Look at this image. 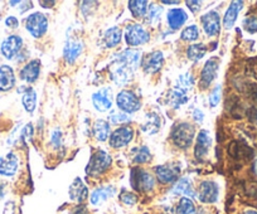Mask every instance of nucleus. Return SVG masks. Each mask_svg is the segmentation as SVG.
I'll return each mask as SVG.
<instances>
[{
    "instance_id": "2",
    "label": "nucleus",
    "mask_w": 257,
    "mask_h": 214,
    "mask_svg": "<svg viewBox=\"0 0 257 214\" xmlns=\"http://www.w3.org/2000/svg\"><path fill=\"white\" fill-rule=\"evenodd\" d=\"M111 163H112V159H111L110 154H107L106 151H102V150H98V151H96L91 156L90 161H88L87 166H86V174L90 176H93V178L101 175L106 170H108V168L111 166Z\"/></svg>"
},
{
    "instance_id": "13",
    "label": "nucleus",
    "mask_w": 257,
    "mask_h": 214,
    "mask_svg": "<svg viewBox=\"0 0 257 214\" xmlns=\"http://www.w3.org/2000/svg\"><path fill=\"white\" fill-rule=\"evenodd\" d=\"M201 21L204 32L208 37L217 36L221 31V19H219V14L217 12H208L202 17Z\"/></svg>"
},
{
    "instance_id": "27",
    "label": "nucleus",
    "mask_w": 257,
    "mask_h": 214,
    "mask_svg": "<svg viewBox=\"0 0 257 214\" xmlns=\"http://www.w3.org/2000/svg\"><path fill=\"white\" fill-rule=\"evenodd\" d=\"M173 193L177 194V195H185L187 198H194L196 196V193L192 188V181L187 178L179 179V181L173 188Z\"/></svg>"
},
{
    "instance_id": "6",
    "label": "nucleus",
    "mask_w": 257,
    "mask_h": 214,
    "mask_svg": "<svg viewBox=\"0 0 257 214\" xmlns=\"http://www.w3.org/2000/svg\"><path fill=\"white\" fill-rule=\"evenodd\" d=\"M132 185L135 190H139V191H147L153 190L155 185V180L149 173L147 171L142 170V169H134L132 171Z\"/></svg>"
},
{
    "instance_id": "48",
    "label": "nucleus",
    "mask_w": 257,
    "mask_h": 214,
    "mask_svg": "<svg viewBox=\"0 0 257 214\" xmlns=\"http://www.w3.org/2000/svg\"><path fill=\"white\" fill-rule=\"evenodd\" d=\"M193 117H194V120H196L197 122H199V124H202V122H203V112L199 111V110H196V111H194Z\"/></svg>"
},
{
    "instance_id": "16",
    "label": "nucleus",
    "mask_w": 257,
    "mask_h": 214,
    "mask_svg": "<svg viewBox=\"0 0 257 214\" xmlns=\"http://www.w3.org/2000/svg\"><path fill=\"white\" fill-rule=\"evenodd\" d=\"M19 160L14 152H9L4 157H0V175L13 176L18 171Z\"/></svg>"
},
{
    "instance_id": "47",
    "label": "nucleus",
    "mask_w": 257,
    "mask_h": 214,
    "mask_svg": "<svg viewBox=\"0 0 257 214\" xmlns=\"http://www.w3.org/2000/svg\"><path fill=\"white\" fill-rule=\"evenodd\" d=\"M70 214H88V210L85 205H78Z\"/></svg>"
},
{
    "instance_id": "35",
    "label": "nucleus",
    "mask_w": 257,
    "mask_h": 214,
    "mask_svg": "<svg viewBox=\"0 0 257 214\" xmlns=\"http://www.w3.org/2000/svg\"><path fill=\"white\" fill-rule=\"evenodd\" d=\"M163 8L158 6H152L150 8H148L147 13V23L148 24H157L160 21V17H162Z\"/></svg>"
},
{
    "instance_id": "22",
    "label": "nucleus",
    "mask_w": 257,
    "mask_h": 214,
    "mask_svg": "<svg viewBox=\"0 0 257 214\" xmlns=\"http://www.w3.org/2000/svg\"><path fill=\"white\" fill-rule=\"evenodd\" d=\"M70 196L72 200L83 203L88 198V189L80 178H76L70 186Z\"/></svg>"
},
{
    "instance_id": "41",
    "label": "nucleus",
    "mask_w": 257,
    "mask_h": 214,
    "mask_svg": "<svg viewBox=\"0 0 257 214\" xmlns=\"http://www.w3.org/2000/svg\"><path fill=\"white\" fill-rule=\"evenodd\" d=\"M243 27L248 33H256L257 32V18L256 17H247L243 21Z\"/></svg>"
},
{
    "instance_id": "45",
    "label": "nucleus",
    "mask_w": 257,
    "mask_h": 214,
    "mask_svg": "<svg viewBox=\"0 0 257 214\" xmlns=\"http://www.w3.org/2000/svg\"><path fill=\"white\" fill-rule=\"evenodd\" d=\"M32 135H33V125H26V127L23 129V132H22V137H24V139H31Z\"/></svg>"
},
{
    "instance_id": "37",
    "label": "nucleus",
    "mask_w": 257,
    "mask_h": 214,
    "mask_svg": "<svg viewBox=\"0 0 257 214\" xmlns=\"http://www.w3.org/2000/svg\"><path fill=\"white\" fill-rule=\"evenodd\" d=\"M110 121L112 122V124H126V122H130V117H128L127 114H125V112H118V111H115V112H111L110 115Z\"/></svg>"
},
{
    "instance_id": "51",
    "label": "nucleus",
    "mask_w": 257,
    "mask_h": 214,
    "mask_svg": "<svg viewBox=\"0 0 257 214\" xmlns=\"http://www.w3.org/2000/svg\"><path fill=\"white\" fill-rule=\"evenodd\" d=\"M39 4L43 6V8H52L56 4V2H39Z\"/></svg>"
},
{
    "instance_id": "7",
    "label": "nucleus",
    "mask_w": 257,
    "mask_h": 214,
    "mask_svg": "<svg viewBox=\"0 0 257 214\" xmlns=\"http://www.w3.org/2000/svg\"><path fill=\"white\" fill-rule=\"evenodd\" d=\"M140 60H142V55H140L139 51H137V49H125V51H122L116 56L113 63L123 66V67L128 68V70H132L134 72L139 67Z\"/></svg>"
},
{
    "instance_id": "25",
    "label": "nucleus",
    "mask_w": 257,
    "mask_h": 214,
    "mask_svg": "<svg viewBox=\"0 0 257 214\" xmlns=\"http://www.w3.org/2000/svg\"><path fill=\"white\" fill-rule=\"evenodd\" d=\"M188 16L183 9H172V11L168 12L167 21L168 24L172 29H179L180 27H183V24L187 22Z\"/></svg>"
},
{
    "instance_id": "54",
    "label": "nucleus",
    "mask_w": 257,
    "mask_h": 214,
    "mask_svg": "<svg viewBox=\"0 0 257 214\" xmlns=\"http://www.w3.org/2000/svg\"><path fill=\"white\" fill-rule=\"evenodd\" d=\"M244 214H257V211H254V210H247Z\"/></svg>"
},
{
    "instance_id": "17",
    "label": "nucleus",
    "mask_w": 257,
    "mask_h": 214,
    "mask_svg": "<svg viewBox=\"0 0 257 214\" xmlns=\"http://www.w3.org/2000/svg\"><path fill=\"white\" fill-rule=\"evenodd\" d=\"M211 135L207 130H202L199 131L198 137H197V144L194 147V156L198 160H202L208 155L209 147H211Z\"/></svg>"
},
{
    "instance_id": "50",
    "label": "nucleus",
    "mask_w": 257,
    "mask_h": 214,
    "mask_svg": "<svg viewBox=\"0 0 257 214\" xmlns=\"http://www.w3.org/2000/svg\"><path fill=\"white\" fill-rule=\"evenodd\" d=\"M248 72L249 75L252 76V77H254L257 80V62L253 63V65H251L248 67Z\"/></svg>"
},
{
    "instance_id": "10",
    "label": "nucleus",
    "mask_w": 257,
    "mask_h": 214,
    "mask_svg": "<svg viewBox=\"0 0 257 214\" xmlns=\"http://www.w3.org/2000/svg\"><path fill=\"white\" fill-rule=\"evenodd\" d=\"M134 137V130L132 127H118L110 135V145L113 149L126 146Z\"/></svg>"
},
{
    "instance_id": "36",
    "label": "nucleus",
    "mask_w": 257,
    "mask_h": 214,
    "mask_svg": "<svg viewBox=\"0 0 257 214\" xmlns=\"http://www.w3.org/2000/svg\"><path fill=\"white\" fill-rule=\"evenodd\" d=\"M180 37H182L183 41H185V42H194V41H197V39L199 38V29H198V27H197V26L187 27V28H185L184 31L182 32Z\"/></svg>"
},
{
    "instance_id": "44",
    "label": "nucleus",
    "mask_w": 257,
    "mask_h": 214,
    "mask_svg": "<svg viewBox=\"0 0 257 214\" xmlns=\"http://www.w3.org/2000/svg\"><path fill=\"white\" fill-rule=\"evenodd\" d=\"M201 2H187V7L189 8L190 12H193V13H197V12L201 11Z\"/></svg>"
},
{
    "instance_id": "12",
    "label": "nucleus",
    "mask_w": 257,
    "mask_h": 214,
    "mask_svg": "<svg viewBox=\"0 0 257 214\" xmlns=\"http://www.w3.org/2000/svg\"><path fill=\"white\" fill-rule=\"evenodd\" d=\"M23 47V39L19 36H9L8 38H6L2 43V53L6 58L8 60H12V58L16 57L19 53V51Z\"/></svg>"
},
{
    "instance_id": "23",
    "label": "nucleus",
    "mask_w": 257,
    "mask_h": 214,
    "mask_svg": "<svg viewBox=\"0 0 257 214\" xmlns=\"http://www.w3.org/2000/svg\"><path fill=\"white\" fill-rule=\"evenodd\" d=\"M242 6H243V2H232L229 8L227 9L226 14H224L223 19V26L226 29H231L233 27V24L236 23L237 16L241 12Z\"/></svg>"
},
{
    "instance_id": "14",
    "label": "nucleus",
    "mask_w": 257,
    "mask_h": 214,
    "mask_svg": "<svg viewBox=\"0 0 257 214\" xmlns=\"http://www.w3.org/2000/svg\"><path fill=\"white\" fill-rule=\"evenodd\" d=\"M163 63H164V56H163L162 52L154 51L143 60V68H144L145 73L153 75L163 67Z\"/></svg>"
},
{
    "instance_id": "40",
    "label": "nucleus",
    "mask_w": 257,
    "mask_h": 214,
    "mask_svg": "<svg viewBox=\"0 0 257 214\" xmlns=\"http://www.w3.org/2000/svg\"><path fill=\"white\" fill-rule=\"evenodd\" d=\"M120 199L123 204H126V205H134L138 201V196L135 195L134 193H130V191L126 190H123L122 193H121Z\"/></svg>"
},
{
    "instance_id": "18",
    "label": "nucleus",
    "mask_w": 257,
    "mask_h": 214,
    "mask_svg": "<svg viewBox=\"0 0 257 214\" xmlns=\"http://www.w3.org/2000/svg\"><path fill=\"white\" fill-rule=\"evenodd\" d=\"M83 46L80 41H76V39H67L66 42V46L63 49V56L64 60L67 63H73L82 53Z\"/></svg>"
},
{
    "instance_id": "11",
    "label": "nucleus",
    "mask_w": 257,
    "mask_h": 214,
    "mask_svg": "<svg viewBox=\"0 0 257 214\" xmlns=\"http://www.w3.org/2000/svg\"><path fill=\"white\" fill-rule=\"evenodd\" d=\"M92 102L97 111H108L112 106V91L108 87L101 88L92 95Z\"/></svg>"
},
{
    "instance_id": "5",
    "label": "nucleus",
    "mask_w": 257,
    "mask_h": 214,
    "mask_svg": "<svg viewBox=\"0 0 257 214\" xmlns=\"http://www.w3.org/2000/svg\"><path fill=\"white\" fill-rule=\"evenodd\" d=\"M150 39L149 32L140 24H133L126 28L125 41L128 46L137 47L148 43Z\"/></svg>"
},
{
    "instance_id": "42",
    "label": "nucleus",
    "mask_w": 257,
    "mask_h": 214,
    "mask_svg": "<svg viewBox=\"0 0 257 214\" xmlns=\"http://www.w3.org/2000/svg\"><path fill=\"white\" fill-rule=\"evenodd\" d=\"M179 86H178V88H180V90H188V88H192L193 83H194V81H193L192 76L190 75H185V76H182V77L179 78Z\"/></svg>"
},
{
    "instance_id": "46",
    "label": "nucleus",
    "mask_w": 257,
    "mask_h": 214,
    "mask_svg": "<svg viewBox=\"0 0 257 214\" xmlns=\"http://www.w3.org/2000/svg\"><path fill=\"white\" fill-rule=\"evenodd\" d=\"M247 116H248L249 121L257 124V109H249L248 111H247Z\"/></svg>"
},
{
    "instance_id": "31",
    "label": "nucleus",
    "mask_w": 257,
    "mask_h": 214,
    "mask_svg": "<svg viewBox=\"0 0 257 214\" xmlns=\"http://www.w3.org/2000/svg\"><path fill=\"white\" fill-rule=\"evenodd\" d=\"M22 102H23L24 109L27 112H33L36 110L37 106V92L33 88H27L26 92L23 93L22 97Z\"/></svg>"
},
{
    "instance_id": "39",
    "label": "nucleus",
    "mask_w": 257,
    "mask_h": 214,
    "mask_svg": "<svg viewBox=\"0 0 257 214\" xmlns=\"http://www.w3.org/2000/svg\"><path fill=\"white\" fill-rule=\"evenodd\" d=\"M221 93L222 87L221 86H216L214 90L211 92V95H209V105H211V107H216L218 105L219 101H221Z\"/></svg>"
},
{
    "instance_id": "4",
    "label": "nucleus",
    "mask_w": 257,
    "mask_h": 214,
    "mask_svg": "<svg viewBox=\"0 0 257 214\" xmlns=\"http://www.w3.org/2000/svg\"><path fill=\"white\" fill-rule=\"evenodd\" d=\"M26 28L34 38H41L48 29V19L42 13H33L27 18Z\"/></svg>"
},
{
    "instance_id": "9",
    "label": "nucleus",
    "mask_w": 257,
    "mask_h": 214,
    "mask_svg": "<svg viewBox=\"0 0 257 214\" xmlns=\"http://www.w3.org/2000/svg\"><path fill=\"white\" fill-rule=\"evenodd\" d=\"M218 67H219V61L218 58L213 57L209 61H207L206 65H204L203 70H202L201 73V87L203 90L209 87L212 82L216 80L217 73H218Z\"/></svg>"
},
{
    "instance_id": "52",
    "label": "nucleus",
    "mask_w": 257,
    "mask_h": 214,
    "mask_svg": "<svg viewBox=\"0 0 257 214\" xmlns=\"http://www.w3.org/2000/svg\"><path fill=\"white\" fill-rule=\"evenodd\" d=\"M180 2H172V0H164L163 2V4H165V6H178Z\"/></svg>"
},
{
    "instance_id": "3",
    "label": "nucleus",
    "mask_w": 257,
    "mask_h": 214,
    "mask_svg": "<svg viewBox=\"0 0 257 214\" xmlns=\"http://www.w3.org/2000/svg\"><path fill=\"white\" fill-rule=\"evenodd\" d=\"M116 103H117L118 109L127 115L139 111L140 107H142V102L138 98V96L127 90L118 92V95L116 96Z\"/></svg>"
},
{
    "instance_id": "1",
    "label": "nucleus",
    "mask_w": 257,
    "mask_h": 214,
    "mask_svg": "<svg viewBox=\"0 0 257 214\" xmlns=\"http://www.w3.org/2000/svg\"><path fill=\"white\" fill-rule=\"evenodd\" d=\"M194 134H196L194 127L189 122H180V124L175 125L170 137L175 146L180 147V149H187L192 145Z\"/></svg>"
},
{
    "instance_id": "15",
    "label": "nucleus",
    "mask_w": 257,
    "mask_h": 214,
    "mask_svg": "<svg viewBox=\"0 0 257 214\" xmlns=\"http://www.w3.org/2000/svg\"><path fill=\"white\" fill-rule=\"evenodd\" d=\"M155 174H157L158 180L162 184L174 183L180 174L179 166L174 165H160L155 168Z\"/></svg>"
},
{
    "instance_id": "32",
    "label": "nucleus",
    "mask_w": 257,
    "mask_h": 214,
    "mask_svg": "<svg viewBox=\"0 0 257 214\" xmlns=\"http://www.w3.org/2000/svg\"><path fill=\"white\" fill-rule=\"evenodd\" d=\"M207 53V48L203 44H193V46H189L187 49V56L189 60L197 61L202 60L204 57V55Z\"/></svg>"
},
{
    "instance_id": "43",
    "label": "nucleus",
    "mask_w": 257,
    "mask_h": 214,
    "mask_svg": "<svg viewBox=\"0 0 257 214\" xmlns=\"http://www.w3.org/2000/svg\"><path fill=\"white\" fill-rule=\"evenodd\" d=\"M6 26L9 27V28L16 29V28H18V27H19V21L16 18V17L11 16V17H8V18L6 19Z\"/></svg>"
},
{
    "instance_id": "21",
    "label": "nucleus",
    "mask_w": 257,
    "mask_h": 214,
    "mask_svg": "<svg viewBox=\"0 0 257 214\" xmlns=\"http://www.w3.org/2000/svg\"><path fill=\"white\" fill-rule=\"evenodd\" d=\"M111 77H112L113 82L118 86H123L132 80L133 71L128 68L123 67V66L115 65L112 63V68H111Z\"/></svg>"
},
{
    "instance_id": "8",
    "label": "nucleus",
    "mask_w": 257,
    "mask_h": 214,
    "mask_svg": "<svg viewBox=\"0 0 257 214\" xmlns=\"http://www.w3.org/2000/svg\"><path fill=\"white\" fill-rule=\"evenodd\" d=\"M219 188L218 184L212 180L202 181L198 189V199L202 203L212 204L218 200Z\"/></svg>"
},
{
    "instance_id": "33",
    "label": "nucleus",
    "mask_w": 257,
    "mask_h": 214,
    "mask_svg": "<svg viewBox=\"0 0 257 214\" xmlns=\"http://www.w3.org/2000/svg\"><path fill=\"white\" fill-rule=\"evenodd\" d=\"M177 214H196V206L192 199L183 196L179 199V203L177 205Z\"/></svg>"
},
{
    "instance_id": "49",
    "label": "nucleus",
    "mask_w": 257,
    "mask_h": 214,
    "mask_svg": "<svg viewBox=\"0 0 257 214\" xmlns=\"http://www.w3.org/2000/svg\"><path fill=\"white\" fill-rule=\"evenodd\" d=\"M52 141L56 142V146H58L59 142H61V131L59 130H56L53 132V136H52Z\"/></svg>"
},
{
    "instance_id": "24",
    "label": "nucleus",
    "mask_w": 257,
    "mask_h": 214,
    "mask_svg": "<svg viewBox=\"0 0 257 214\" xmlns=\"http://www.w3.org/2000/svg\"><path fill=\"white\" fill-rule=\"evenodd\" d=\"M115 194V188L113 186H102V188H97L92 191L91 194V204L92 205H100L105 200L110 199Z\"/></svg>"
},
{
    "instance_id": "53",
    "label": "nucleus",
    "mask_w": 257,
    "mask_h": 214,
    "mask_svg": "<svg viewBox=\"0 0 257 214\" xmlns=\"http://www.w3.org/2000/svg\"><path fill=\"white\" fill-rule=\"evenodd\" d=\"M4 196V185L3 183L0 181V198H3Z\"/></svg>"
},
{
    "instance_id": "19",
    "label": "nucleus",
    "mask_w": 257,
    "mask_h": 214,
    "mask_svg": "<svg viewBox=\"0 0 257 214\" xmlns=\"http://www.w3.org/2000/svg\"><path fill=\"white\" fill-rule=\"evenodd\" d=\"M41 73V62L38 60H33L27 63L21 71V78L28 83H33L38 80Z\"/></svg>"
},
{
    "instance_id": "26",
    "label": "nucleus",
    "mask_w": 257,
    "mask_h": 214,
    "mask_svg": "<svg viewBox=\"0 0 257 214\" xmlns=\"http://www.w3.org/2000/svg\"><path fill=\"white\" fill-rule=\"evenodd\" d=\"M160 129V116L155 112H150L147 115L145 122L142 125V130L148 135L157 134Z\"/></svg>"
},
{
    "instance_id": "29",
    "label": "nucleus",
    "mask_w": 257,
    "mask_h": 214,
    "mask_svg": "<svg viewBox=\"0 0 257 214\" xmlns=\"http://www.w3.org/2000/svg\"><path fill=\"white\" fill-rule=\"evenodd\" d=\"M93 136L98 140V141H106L110 135V125L105 120H97V121L93 124L92 127Z\"/></svg>"
},
{
    "instance_id": "30",
    "label": "nucleus",
    "mask_w": 257,
    "mask_h": 214,
    "mask_svg": "<svg viewBox=\"0 0 257 214\" xmlns=\"http://www.w3.org/2000/svg\"><path fill=\"white\" fill-rule=\"evenodd\" d=\"M121 42V29L117 27H112V28L107 29L103 34V43L108 48H113Z\"/></svg>"
},
{
    "instance_id": "38",
    "label": "nucleus",
    "mask_w": 257,
    "mask_h": 214,
    "mask_svg": "<svg viewBox=\"0 0 257 214\" xmlns=\"http://www.w3.org/2000/svg\"><path fill=\"white\" fill-rule=\"evenodd\" d=\"M148 160H150V151L147 146H143L140 147L138 154L135 155L134 157V161L137 164H144L147 163Z\"/></svg>"
},
{
    "instance_id": "20",
    "label": "nucleus",
    "mask_w": 257,
    "mask_h": 214,
    "mask_svg": "<svg viewBox=\"0 0 257 214\" xmlns=\"http://www.w3.org/2000/svg\"><path fill=\"white\" fill-rule=\"evenodd\" d=\"M16 85V77H14L13 68L9 66H0V91L7 92L12 90Z\"/></svg>"
},
{
    "instance_id": "28",
    "label": "nucleus",
    "mask_w": 257,
    "mask_h": 214,
    "mask_svg": "<svg viewBox=\"0 0 257 214\" xmlns=\"http://www.w3.org/2000/svg\"><path fill=\"white\" fill-rule=\"evenodd\" d=\"M148 6H149V3L145 2V0H132V2L127 3V7L132 12L133 17L137 19H142L147 17Z\"/></svg>"
},
{
    "instance_id": "34",
    "label": "nucleus",
    "mask_w": 257,
    "mask_h": 214,
    "mask_svg": "<svg viewBox=\"0 0 257 214\" xmlns=\"http://www.w3.org/2000/svg\"><path fill=\"white\" fill-rule=\"evenodd\" d=\"M188 101L187 95H185V91L184 90H180V88H175V90L172 91L170 93V102L172 105L174 106L175 109H178L180 105L185 103Z\"/></svg>"
}]
</instances>
